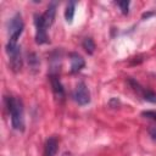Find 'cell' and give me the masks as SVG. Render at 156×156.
Instances as JSON below:
<instances>
[{"label":"cell","mask_w":156,"mask_h":156,"mask_svg":"<svg viewBox=\"0 0 156 156\" xmlns=\"http://www.w3.org/2000/svg\"><path fill=\"white\" fill-rule=\"evenodd\" d=\"M23 27L24 24H23L21 13L18 12L15 13V16L10 20V23H9V43L6 45H10V46L17 45V39L22 34Z\"/></svg>","instance_id":"7a4b0ae2"},{"label":"cell","mask_w":156,"mask_h":156,"mask_svg":"<svg viewBox=\"0 0 156 156\" xmlns=\"http://www.w3.org/2000/svg\"><path fill=\"white\" fill-rule=\"evenodd\" d=\"M34 24H35V41L37 44H45L49 41L48 33H46V24L44 22L43 15H35L34 16Z\"/></svg>","instance_id":"277c9868"},{"label":"cell","mask_w":156,"mask_h":156,"mask_svg":"<svg viewBox=\"0 0 156 156\" xmlns=\"http://www.w3.org/2000/svg\"><path fill=\"white\" fill-rule=\"evenodd\" d=\"M149 133H150V135L156 140V127H152V128H150V130H149Z\"/></svg>","instance_id":"9a60e30c"},{"label":"cell","mask_w":156,"mask_h":156,"mask_svg":"<svg viewBox=\"0 0 156 156\" xmlns=\"http://www.w3.org/2000/svg\"><path fill=\"white\" fill-rule=\"evenodd\" d=\"M139 94H141V96L144 98V100H146L149 102H152V104H156V93L155 91H152L150 89L143 88Z\"/></svg>","instance_id":"8fae6325"},{"label":"cell","mask_w":156,"mask_h":156,"mask_svg":"<svg viewBox=\"0 0 156 156\" xmlns=\"http://www.w3.org/2000/svg\"><path fill=\"white\" fill-rule=\"evenodd\" d=\"M50 82H51V87H52L54 94L57 96V99L63 100V98H65V89H63V87L61 84V80L57 77V74H50Z\"/></svg>","instance_id":"52a82bcc"},{"label":"cell","mask_w":156,"mask_h":156,"mask_svg":"<svg viewBox=\"0 0 156 156\" xmlns=\"http://www.w3.org/2000/svg\"><path fill=\"white\" fill-rule=\"evenodd\" d=\"M74 9H76V2L74 1H69L66 6L65 10V18L68 23H72L73 17H74Z\"/></svg>","instance_id":"30bf717a"},{"label":"cell","mask_w":156,"mask_h":156,"mask_svg":"<svg viewBox=\"0 0 156 156\" xmlns=\"http://www.w3.org/2000/svg\"><path fill=\"white\" fill-rule=\"evenodd\" d=\"M141 115L144 117H146V118L156 121V111H144V112H141Z\"/></svg>","instance_id":"5bb4252c"},{"label":"cell","mask_w":156,"mask_h":156,"mask_svg":"<svg viewBox=\"0 0 156 156\" xmlns=\"http://www.w3.org/2000/svg\"><path fill=\"white\" fill-rule=\"evenodd\" d=\"M58 149V143L57 139L55 136H50L46 141H45V146H44V156H55Z\"/></svg>","instance_id":"ba28073f"},{"label":"cell","mask_w":156,"mask_h":156,"mask_svg":"<svg viewBox=\"0 0 156 156\" xmlns=\"http://www.w3.org/2000/svg\"><path fill=\"white\" fill-rule=\"evenodd\" d=\"M6 52L9 54L10 57V66L12 68V71L18 72L22 68L23 65V60H22V54H21V46L18 45H6Z\"/></svg>","instance_id":"3957f363"},{"label":"cell","mask_w":156,"mask_h":156,"mask_svg":"<svg viewBox=\"0 0 156 156\" xmlns=\"http://www.w3.org/2000/svg\"><path fill=\"white\" fill-rule=\"evenodd\" d=\"M73 98H74L76 102L80 106H84V105L90 102V91H89V89H88V87L85 85L84 82H79L76 85Z\"/></svg>","instance_id":"5b68a950"},{"label":"cell","mask_w":156,"mask_h":156,"mask_svg":"<svg viewBox=\"0 0 156 156\" xmlns=\"http://www.w3.org/2000/svg\"><path fill=\"white\" fill-rule=\"evenodd\" d=\"M55 13H56V2H51L46 11L43 13V18H44V22L46 24V27H50L52 23H54V20H55Z\"/></svg>","instance_id":"9c48e42d"},{"label":"cell","mask_w":156,"mask_h":156,"mask_svg":"<svg viewBox=\"0 0 156 156\" xmlns=\"http://www.w3.org/2000/svg\"><path fill=\"white\" fill-rule=\"evenodd\" d=\"M69 60H71V73H78L85 66L84 58L77 52L69 54Z\"/></svg>","instance_id":"8992f818"},{"label":"cell","mask_w":156,"mask_h":156,"mask_svg":"<svg viewBox=\"0 0 156 156\" xmlns=\"http://www.w3.org/2000/svg\"><path fill=\"white\" fill-rule=\"evenodd\" d=\"M117 5L119 6V9H121V11H122V13H123V15H127V13H128V9H129V1H127V0L118 1V2H117Z\"/></svg>","instance_id":"4fadbf2b"},{"label":"cell","mask_w":156,"mask_h":156,"mask_svg":"<svg viewBox=\"0 0 156 156\" xmlns=\"http://www.w3.org/2000/svg\"><path fill=\"white\" fill-rule=\"evenodd\" d=\"M6 105L11 115V122H12L13 129L23 130L24 129V112H23L22 100L18 98L9 96L6 98Z\"/></svg>","instance_id":"6da1fadb"},{"label":"cell","mask_w":156,"mask_h":156,"mask_svg":"<svg viewBox=\"0 0 156 156\" xmlns=\"http://www.w3.org/2000/svg\"><path fill=\"white\" fill-rule=\"evenodd\" d=\"M83 48H84V50L89 55L94 54V51H95V43H94V40L91 38H85L84 41H83Z\"/></svg>","instance_id":"7c38bea8"}]
</instances>
